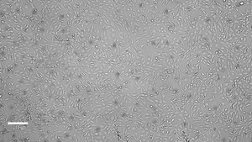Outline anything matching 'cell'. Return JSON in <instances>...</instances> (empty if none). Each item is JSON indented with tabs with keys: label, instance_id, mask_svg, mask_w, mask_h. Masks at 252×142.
Listing matches in <instances>:
<instances>
[{
	"label": "cell",
	"instance_id": "obj_1",
	"mask_svg": "<svg viewBox=\"0 0 252 142\" xmlns=\"http://www.w3.org/2000/svg\"><path fill=\"white\" fill-rule=\"evenodd\" d=\"M25 68H26V71H27V74L29 76H32V75L35 74V72H34V66L30 64L28 66H25Z\"/></svg>",
	"mask_w": 252,
	"mask_h": 142
}]
</instances>
